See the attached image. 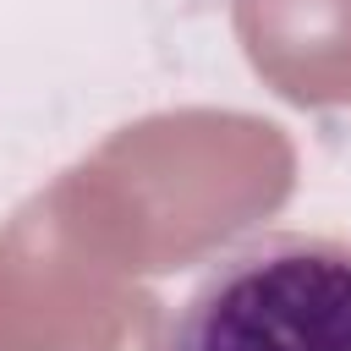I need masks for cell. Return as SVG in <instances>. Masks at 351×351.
<instances>
[{
  "mask_svg": "<svg viewBox=\"0 0 351 351\" xmlns=\"http://www.w3.org/2000/svg\"><path fill=\"white\" fill-rule=\"evenodd\" d=\"M165 351H351V241L280 230L219 258Z\"/></svg>",
  "mask_w": 351,
  "mask_h": 351,
  "instance_id": "7a4b0ae2",
  "label": "cell"
},
{
  "mask_svg": "<svg viewBox=\"0 0 351 351\" xmlns=\"http://www.w3.org/2000/svg\"><path fill=\"white\" fill-rule=\"evenodd\" d=\"M77 351H165V302L132 285Z\"/></svg>",
  "mask_w": 351,
  "mask_h": 351,
  "instance_id": "5b68a950",
  "label": "cell"
},
{
  "mask_svg": "<svg viewBox=\"0 0 351 351\" xmlns=\"http://www.w3.org/2000/svg\"><path fill=\"white\" fill-rule=\"evenodd\" d=\"M247 66L296 110H351V0H230Z\"/></svg>",
  "mask_w": 351,
  "mask_h": 351,
  "instance_id": "277c9868",
  "label": "cell"
},
{
  "mask_svg": "<svg viewBox=\"0 0 351 351\" xmlns=\"http://www.w3.org/2000/svg\"><path fill=\"white\" fill-rule=\"evenodd\" d=\"M82 236L126 280L214 258L296 192V143L247 110H159L55 176Z\"/></svg>",
  "mask_w": 351,
  "mask_h": 351,
  "instance_id": "6da1fadb",
  "label": "cell"
},
{
  "mask_svg": "<svg viewBox=\"0 0 351 351\" xmlns=\"http://www.w3.org/2000/svg\"><path fill=\"white\" fill-rule=\"evenodd\" d=\"M126 291L55 181L0 225V351H77Z\"/></svg>",
  "mask_w": 351,
  "mask_h": 351,
  "instance_id": "3957f363",
  "label": "cell"
}]
</instances>
